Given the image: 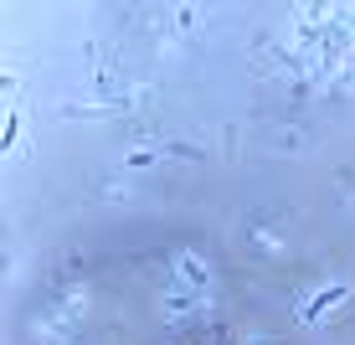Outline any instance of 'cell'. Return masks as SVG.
I'll use <instances>...</instances> for the list:
<instances>
[{
	"label": "cell",
	"mask_w": 355,
	"mask_h": 345,
	"mask_svg": "<svg viewBox=\"0 0 355 345\" xmlns=\"http://www.w3.org/2000/svg\"><path fill=\"white\" fill-rule=\"evenodd\" d=\"M340 299H345V283H335L329 294H320V299L309 304V314H320V310H329V304H340Z\"/></svg>",
	"instance_id": "6da1fadb"
}]
</instances>
